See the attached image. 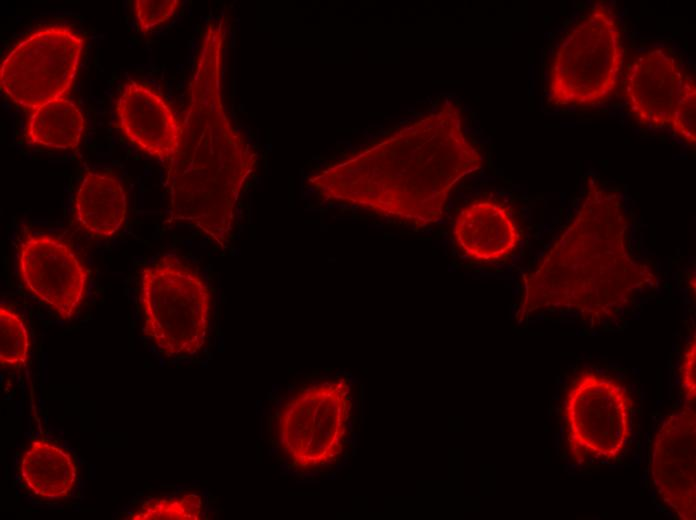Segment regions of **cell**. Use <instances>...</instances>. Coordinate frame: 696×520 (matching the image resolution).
I'll use <instances>...</instances> for the list:
<instances>
[{"label": "cell", "mask_w": 696, "mask_h": 520, "mask_svg": "<svg viewBox=\"0 0 696 520\" xmlns=\"http://www.w3.org/2000/svg\"><path fill=\"white\" fill-rule=\"evenodd\" d=\"M78 224L89 234L107 238L123 225L127 214V196L122 183L113 175L88 171L74 199Z\"/></svg>", "instance_id": "5bb4252c"}, {"label": "cell", "mask_w": 696, "mask_h": 520, "mask_svg": "<svg viewBox=\"0 0 696 520\" xmlns=\"http://www.w3.org/2000/svg\"><path fill=\"white\" fill-rule=\"evenodd\" d=\"M482 165L452 103L307 179L321 198L426 226L453 187Z\"/></svg>", "instance_id": "6da1fadb"}, {"label": "cell", "mask_w": 696, "mask_h": 520, "mask_svg": "<svg viewBox=\"0 0 696 520\" xmlns=\"http://www.w3.org/2000/svg\"><path fill=\"white\" fill-rule=\"evenodd\" d=\"M115 111L120 130L131 143L164 165L170 162L179 147L181 121L161 94L129 81L117 99Z\"/></svg>", "instance_id": "7c38bea8"}, {"label": "cell", "mask_w": 696, "mask_h": 520, "mask_svg": "<svg viewBox=\"0 0 696 520\" xmlns=\"http://www.w3.org/2000/svg\"><path fill=\"white\" fill-rule=\"evenodd\" d=\"M30 349L29 334L21 316L14 310L0 306V364L18 369L25 365Z\"/></svg>", "instance_id": "e0dca14e"}, {"label": "cell", "mask_w": 696, "mask_h": 520, "mask_svg": "<svg viewBox=\"0 0 696 520\" xmlns=\"http://www.w3.org/2000/svg\"><path fill=\"white\" fill-rule=\"evenodd\" d=\"M179 0H136L134 11L138 27L147 33L167 22L178 10Z\"/></svg>", "instance_id": "d6986e66"}, {"label": "cell", "mask_w": 696, "mask_h": 520, "mask_svg": "<svg viewBox=\"0 0 696 520\" xmlns=\"http://www.w3.org/2000/svg\"><path fill=\"white\" fill-rule=\"evenodd\" d=\"M26 289L63 320L73 318L85 297L88 276L74 250L60 239L27 233L18 250Z\"/></svg>", "instance_id": "9c48e42d"}, {"label": "cell", "mask_w": 696, "mask_h": 520, "mask_svg": "<svg viewBox=\"0 0 696 520\" xmlns=\"http://www.w3.org/2000/svg\"><path fill=\"white\" fill-rule=\"evenodd\" d=\"M633 401L618 380L585 371L564 398L567 451L575 464L609 462L626 449L632 433Z\"/></svg>", "instance_id": "8992f818"}, {"label": "cell", "mask_w": 696, "mask_h": 520, "mask_svg": "<svg viewBox=\"0 0 696 520\" xmlns=\"http://www.w3.org/2000/svg\"><path fill=\"white\" fill-rule=\"evenodd\" d=\"M351 407V387L342 377L308 385L290 396L277 416L279 448L290 466L312 470L337 459L344 449Z\"/></svg>", "instance_id": "52a82bcc"}, {"label": "cell", "mask_w": 696, "mask_h": 520, "mask_svg": "<svg viewBox=\"0 0 696 520\" xmlns=\"http://www.w3.org/2000/svg\"><path fill=\"white\" fill-rule=\"evenodd\" d=\"M83 47V38L67 26L32 32L2 60V92L29 112L63 98L76 77Z\"/></svg>", "instance_id": "ba28073f"}, {"label": "cell", "mask_w": 696, "mask_h": 520, "mask_svg": "<svg viewBox=\"0 0 696 520\" xmlns=\"http://www.w3.org/2000/svg\"><path fill=\"white\" fill-rule=\"evenodd\" d=\"M453 238L459 250L480 263H497L518 247L521 235L509 208L490 199H478L458 212Z\"/></svg>", "instance_id": "4fadbf2b"}, {"label": "cell", "mask_w": 696, "mask_h": 520, "mask_svg": "<svg viewBox=\"0 0 696 520\" xmlns=\"http://www.w3.org/2000/svg\"><path fill=\"white\" fill-rule=\"evenodd\" d=\"M628 228L619 194L592 183L559 237L523 275L517 316L564 310L611 317L655 278L632 254Z\"/></svg>", "instance_id": "3957f363"}, {"label": "cell", "mask_w": 696, "mask_h": 520, "mask_svg": "<svg viewBox=\"0 0 696 520\" xmlns=\"http://www.w3.org/2000/svg\"><path fill=\"white\" fill-rule=\"evenodd\" d=\"M140 302L144 334L167 357L199 353L208 337L211 293L178 256L166 254L143 268Z\"/></svg>", "instance_id": "5b68a950"}, {"label": "cell", "mask_w": 696, "mask_h": 520, "mask_svg": "<svg viewBox=\"0 0 696 520\" xmlns=\"http://www.w3.org/2000/svg\"><path fill=\"white\" fill-rule=\"evenodd\" d=\"M19 474L35 497L58 500L68 497L74 490L78 468L67 449L46 440H35L21 455Z\"/></svg>", "instance_id": "9a60e30c"}, {"label": "cell", "mask_w": 696, "mask_h": 520, "mask_svg": "<svg viewBox=\"0 0 696 520\" xmlns=\"http://www.w3.org/2000/svg\"><path fill=\"white\" fill-rule=\"evenodd\" d=\"M695 410L672 413L654 436L650 475L661 501L678 518L695 519Z\"/></svg>", "instance_id": "8fae6325"}, {"label": "cell", "mask_w": 696, "mask_h": 520, "mask_svg": "<svg viewBox=\"0 0 696 520\" xmlns=\"http://www.w3.org/2000/svg\"><path fill=\"white\" fill-rule=\"evenodd\" d=\"M681 385L685 397L694 402L695 399V337L686 346L680 366Z\"/></svg>", "instance_id": "ffe728a7"}, {"label": "cell", "mask_w": 696, "mask_h": 520, "mask_svg": "<svg viewBox=\"0 0 696 520\" xmlns=\"http://www.w3.org/2000/svg\"><path fill=\"white\" fill-rule=\"evenodd\" d=\"M223 19L207 24L188 84L175 156L166 167L169 220L198 229L225 249L257 153L232 124L222 97Z\"/></svg>", "instance_id": "7a4b0ae2"}, {"label": "cell", "mask_w": 696, "mask_h": 520, "mask_svg": "<svg viewBox=\"0 0 696 520\" xmlns=\"http://www.w3.org/2000/svg\"><path fill=\"white\" fill-rule=\"evenodd\" d=\"M624 63L618 18L594 5L563 37L549 68L547 86L555 106H593L616 90Z\"/></svg>", "instance_id": "277c9868"}, {"label": "cell", "mask_w": 696, "mask_h": 520, "mask_svg": "<svg viewBox=\"0 0 696 520\" xmlns=\"http://www.w3.org/2000/svg\"><path fill=\"white\" fill-rule=\"evenodd\" d=\"M694 89V77L681 61L668 49L655 47L641 52L630 63L624 96L638 122L671 129L680 104Z\"/></svg>", "instance_id": "30bf717a"}, {"label": "cell", "mask_w": 696, "mask_h": 520, "mask_svg": "<svg viewBox=\"0 0 696 520\" xmlns=\"http://www.w3.org/2000/svg\"><path fill=\"white\" fill-rule=\"evenodd\" d=\"M85 120L81 110L63 97L30 112L26 126L27 141L34 145L58 149H76L82 139Z\"/></svg>", "instance_id": "2e32d148"}, {"label": "cell", "mask_w": 696, "mask_h": 520, "mask_svg": "<svg viewBox=\"0 0 696 520\" xmlns=\"http://www.w3.org/2000/svg\"><path fill=\"white\" fill-rule=\"evenodd\" d=\"M203 498L183 494L145 501L128 519L132 520H198L202 518Z\"/></svg>", "instance_id": "ac0fdd59"}]
</instances>
